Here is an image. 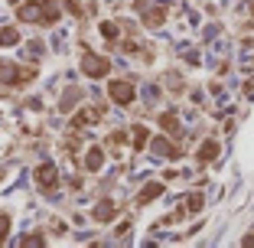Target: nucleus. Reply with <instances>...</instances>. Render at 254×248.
Returning <instances> with one entry per match:
<instances>
[{"label":"nucleus","mask_w":254,"mask_h":248,"mask_svg":"<svg viewBox=\"0 0 254 248\" xmlns=\"http://www.w3.org/2000/svg\"><path fill=\"white\" fill-rule=\"evenodd\" d=\"M33 79L30 69H20L13 66V62H0V82H7V85H26Z\"/></svg>","instance_id":"1"},{"label":"nucleus","mask_w":254,"mask_h":248,"mask_svg":"<svg viewBox=\"0 0 254 248\" xmlns=\"http://www.w3.org/2000/svg\"><path fill=\"white\" fill-rule=\"evenodd\" d=\"M82 69H85V76H88V79H101V76H108L111 62L101 59V56H95V53H85L82 56Z\"/></svg>","instance_id":"2"},{"label":"nucleus","mask_w":254,"mask_h":248,"mask_svg":"<svg viewBox=\"0 0 254 248\" xmlns=\"http://www.w3.org/2000/svg\"><path fill=\"white\" fill-rule=\"evenodd\" d=\"M143 144H147V128H137V131H134V147L140 151Z\"/></svg>","instance_id":"12"},{"label":"nucleus","mask_w":254,"mask_h":248,"mask_svg":"<svg viewBox=\"0 0 254 248\" xmlns=\"http://www.w3.org/2000/svg\"><path fill=\"white\" fill-rule=\"evenodd\" d=\"M33 176L39 180V186H53L59 173H56V166H53V164H43V166H36V173H33Z\"/></svg>","instance_id":"4"},{"label":"nucleus","mask_w":254,"mask_h":248,"mask_svg":"<svg viewBox=\"0 0 254 248\" xmlns=\"http://www.w3.org/2000/svg\"><path fill=\"white\" fill-rule=\"evenodd\" d=\"M7 229H10V219L0 212V242H3V235H7Z\"/></svg>","instance_id":"15"},{"label":"nucleus","mask_w":254,"mask_h":248,"mask_svg":"<svg viewBox=\"0 0 254 248\" xmlns=\"http://www.w3.org/2000/svg\"><path fill=\"white\" fill-rule=\"evenodd\" d=\"M160 124H163V131H170V134H176V128H180L176 114H163V118H160Z\"/></svg>","instance_id":"10"},{"label":"nucleus","mask_w":254,"mask_h":248,"mask_svg":"<svg viewBox=\"0 0 254 248\" xmlns=\"http://www.w3.org/2000/svg\"><path fill=\"white\" fill-rule=\"evenodd\" d=\"M10 43H16V30H3L0 33V46H10Z\"/></svg>","instance_id":"13"},{"label":"nucleus","mask_w":254,"mask_h":248,"mask_svg":"<svg viewBox=\"0 0 254 248\" xmlns=\"http://www.w3.org/2000/svg\"><path fill=\"white\" fill-rule=\"evenodd\" d=\"M114 216H118L114 203H98V209H95V219H98V222H111Z\"/></svg>","instance_id":"5"},{"label":"nucleus","mask_w":254,"mask_h":248,"mask_svg":"<svg viewBox=\"0 0 254 248\" xmlns=\"http://www.w3.org/2000/svg\"><path fill=\"white\" fill-rule=\"evenodd\" d=\"M108 95H111V101H118V105H130V101H134V85L114 79V82L108 85Z\"/></svg>","instance_id":"3"},{"label":"nucleus","mask_w":254,"mask_h":248,"mask_svg":"<svg viewBox=\"0 0 254 248\" xmlns=\"http://www.w3.org/2000/svg\"><path fill=\"white\" fill-rule=\"evenodd\" d=\"M101 33H105L108 39H114V36H118V26H114V23H105V26H101Z\"/></svg>","instance_id":"14"},{"label":"nucleus","mask_w":254,"mask_h":248,"mask_svg":"<svg viewBox=\"0 0 254 248\" xmlns=\"http://www.w3.org/2000/svg\"><path fill=\"white\" fill-rule=\"evenodd\" d=\"M101 164H105V154L98 151V147H91L88 157H85V170H101Z\"/></svg>","instance_id":"7"},{"label":"nucleus","mask_w":254,"mask_h":248,"mask_svg":"<svg viewBox=\"0 0 254 248\" xmlns=\"http://www.w3.org/2000/svg\"><path fill=\"white\" fill-rule=\"evenodd\" d=\"M215 157H218V144L215 141H205L199 147V160H202V164H209V160H215Z\"/></svg>","instance_id":"6"},{"label":"nucleus","mask_w":254,"mask_h":248,"mask_svg":"<svg viewBox=\"0 0 254 248\" xmlns=\"http://www.w3.org/2000/svg\"><path fill=\"white\" fill-rule=\"evenodd\" d=\"M160 193H163V183H150V186H147V189H143V193H140V196H137V203H140V206H143V203H150V199H157V196H160Z\"/></svg>","instance_id":"8"},{"label":"nucleus","mask_w":254,"mask_h":248,"mask_svg":"<svg viewBox=\"0 0 254 248\" xmlns=\"http://www.w3.org/2000/svg\"><path fill=\"white\" fill-rule=\"evenodd\" d=\"M153 151H157L160 157H176V147H173L170 141H163V137H160V141H153Z\"/></svg>","instance_id":"9"},{"label":"nucleus","mask_w":254,"mask_h":248,"mask_svg":"<svg viewBox=\"0 0 254 248\" xmlns=\"http://www.w3.org/2000/svg\"><path fill=\"white\" fill-rule=\"evenodd\" d=\"M186 209H189V212H199V209H202V196H199V193L186 196Z\"/></svg>","instance_id":"11"}]
</instances>
